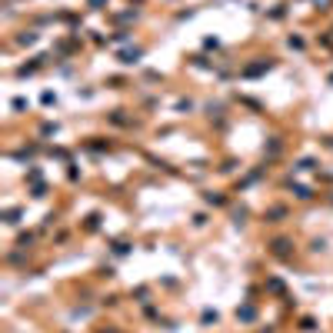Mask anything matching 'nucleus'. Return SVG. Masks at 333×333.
Instances as JSON below:
<instances>
[{
  "mask_svg": "<svg viewBox=\"0 0 333 333\" xmlns=\"http://www.w3.org/2000/svg\"><path fill=\"white\" fill-rule=\"evenodd\" d=\"M104 3H107V0H90V7H104Z\"/></svg>",
  "mask_w": 333,
  "mask_h": 333,
  "instance_id": "obj_6",
  "label": "nucleus"
},
{
  "mask_svg": "<svg viewBox=\"0 0 333 333\" xmlns=\"http://www.w3.org/2000/svg\"><path fill=\"white\" fill-rule=\"evenodd\" d=\"M293 193L300 197V200H307V197H310V190H307V187H293Z\"/></svg>",
  "mask_w": 333,
  "mask_h": 333,
  "instance_id": "obj_5",
  "label": "nucleus"
},
{
  "mask_svg": "<svg viewBox=\"0 0 333 333\" xmlns=\"http://www.w3.org/2000/svg\"><path fill=\"white\" fill-rule=\"evenodd\" d=\"M270 67H273L270 60H260V63H253V67H247L243 74H247V77H257V74H263V70H270Z\"/></svg>",
  "mask_w": 333,
  "mask_h": 333,
  "instance_id": "obj_1",
  "label": "nucleus"
},
{
  "mask_svg": "<svg viewBox=\"0 0 333 333\" xmlns=\"http://www.w3.org/2000/svg\"><path fill=\"white\" fill-rule=\"evenodd\" d=\"M237 316H240V320H253L257 310H253V307H243V310H237Z\"/></svg>",
  "mask_w": 333,
  "mask_h": 333,
  "instance_id": "obj_4",
  "label": "nucleus"
},
{
  "mask_svg": "<svg viewBox=\"0 0 333 333\" xmlns=\"http://www.w3.org/2000/svg\"><path fill=\"white\" fill-rule=\"evenodd\" d=\"M313 3H320V7H330L333 0H313Z\"/></svg>",
  "mask_w": 333,
  "mask_h": 333,
  "instance_id": "obj_7",
  "label": "nucleus"
},
{
  "mask_svg": "<svg viewBox=\"0 0 333 333\" xmlns=\"http://www.w3.org/2000/svg\"><path fill=\"white\" fill-rule=\"evenodd\" d=\"M120 60H124V63H137V60H140V50H127V54H120Z\"/></svg>",
  "mask_w": 333,
  "mask_h": 333,
  "instance_id": "obj_2",
  "label": "nucleus"
},
{
  "mask_svg": "<svg viewBox=\"0 0 333 333\" xmlns=\"http://www.w3.org/2000/svg\"><path fill=\"white\" fill-rule=\"evenodd\" d=\"M287 247H290L287 240H277L273 243V253H277V257H287Z\"/></svg>",
  "mask_w": 333,
  "mask_h": 333,
  "instance_id": "obj_3",
  "label": "nucleus"
}]
</instances>
